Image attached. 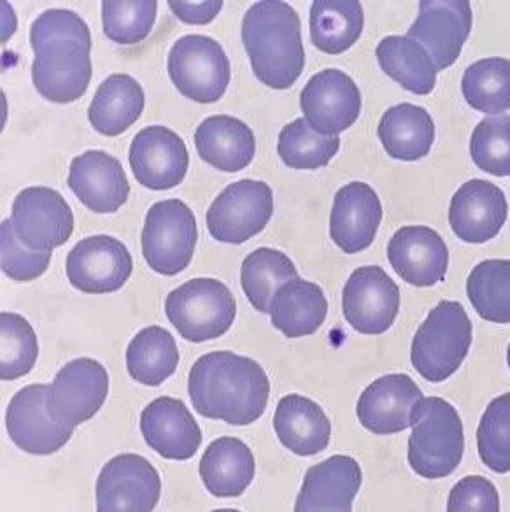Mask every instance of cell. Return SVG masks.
Masks as SVG:
<instances>
[{
  "mask_svg": "<svg viewBox=\"0 0 510 512\" xmlns=\"http://www.w3.org/2000/svg\"><path fill=\"white\" fill-rule=\"evenodd\" d=\"M188 392L195 411L204 418L246 427L265 413L270 381L253 358L213 351L193 363Z\"/></svg>",
  "mask_w": 510,
  "mask_h": 512,
  "instance_id": "1",
  "label": "cell"
},
{
  "mask_svg": "<svg viewBox=\"0 0 510 512\" xmlns=\"http://www.w3.org/2000/svg\"><path fill=\"white\" fill-rule=\"evenodd\" d=\"M242 43L258 81L274 90L297 83L305 67L297 11L281 0L256 2L242 20Z\"/></svg>",
  "mask_w": 510,
  "mask_h": 512,
  "instance_id": "2",
  "label": "cell"
},
{
  "mask_svg": "<svg viewBox=\"0 0 510 512\" xmlns=\"http://www.w3.org/2000/svg\"><path fill=\"white\" fill-rule=\"evenodd\" d=\"M472 346V321L465 307L454 300H442L433 307L414 335L412 367L430 383L453 376Z\"/></svg>",
  "mask_w": 510,
  "mask_h": 512,
  "instance_id": "3",
  "label": "cell"
},
{
  "mask_svg": "<svg viewBox=\"0 0 510 512\" xmlns=\"http://www.w3.org/2000/svg\"><path fill=\"white\" fill-rule=\"evenodd\" d=\"M463 451L465 434L458 411L440 397L421 400L407 451L411 469L425 479L451 476Z\"/></svg>",
  "mask_w": 510,
  "mask_h": 512,
  "instance_id": "4",
  "label": "cell"
},
{
  "mask_svg": "<svg viewBox=\"0 0 510 512\" xmlns=\"http://www.w3.org/2000/svg\"><path fill=\"white\" fill-rule=\"evenodd\" d=\"M165 314L186 341H213L227 334L237 316L234 293L213 278L190 279L165 300Z\"/></svg>",
  "mask_w": 510,
  "mask_h": 512,
  "instance_id": "5",
  "label": "cell"
},
{
  "mask_svg": "<svg viewBox=\"0 0 510 512\" xmlns=\"http://www.w3.org/2000/svg\"><path fill=\"white\" fill-rule=\"evenodd\" d=\"M199 228L183 200L169 199L149 207L142 228V255L162 276H176L192 262Z\"/></svg>",
  "mask_w": 510,
  "mask_h": 512,
  "instance_id": "6",
  "label": "cell"
},
{
  "mask_svg": "<svg viewBox=\"0 0 510 512\" xmlns=\"http://www.w3.org/2000/svg\"><path fill=\"white\" fill-rule=\"evenodd\" d=\"M167 71L178 92L199 104L218 102L232 78L230 60L221 44L199 34L174 43L167 57Z\"/></svg>",
  "mask_w": 510,
  "mask_h": 512,
  "instance_id": "7",
  "label": "cell"
},
{
  "mask_svg": "<svg viewBox=\"0 0 510 512\" xmlns=\"http://www.w3.org/2000/svg\"><path fill=\"white\" fill-rule=\"evenodd\" d=\"M274 214V195L267 183L242 179L216 197L206 221L209 234L225 244H244L263 232Z\"/></svg>",
  "mask_w": 510,
  "mask_h": 512,
  "instance_id": "8",
  "label": "cell"
},
{
  "mask_svg": "<svg viewBox=\"0 0 510 512\" xmlns=\"http://www.w3.org/2000/svg\"><path fill=\"white\" fill-rule=\"evenodd\" d=\"M97 512H153L162 495L158 470L144 456L125 453L100 470Z\"/></svg>",
  "mask_w": 510,
  "mask_h": 512,
  "instance_id": "9",
  "label": "cell"
},
{
  "mask_svg": "<svg viewBox=\"0 0 510 512\" xmlns=\"http://www.w3.org/2000/svg\"><path fill=\"white\" fill-rule=\"evenodd\" d=\"M16 237L34 251L64 246L74 232V214L64 197L46 186H30L18 193L11 211Z\"/></svg>",
  "mask_w": 510,
  "mask_h": 512,
  "instance_id": "10",
  "label": "cell"
},
{
  "mask_svg": "<svg viewBox=\"0 0 510 512\" xmlns=\"http://www.w3.org/2000/svg\"><path fill=\"white\" fill-rule=\"evenodd\" d=\"M109 393L106 367L92 358H76L50 384L48 411L65 427L76 428L99 413Z\"/></svg>",
  "mask_w": 510,
  "mask_h": 512,
  "instance_id": "11",
  "label": "cell"
},
{
  "mask_svg": "<svg viewBox=\"0 0 510 512\" xmlns=\"http://www.w3.org/2000/svg\"><path fill=\"white\" fill-rule=\"evenodd\" d=\"M342 311L358 334H384L400 311L397 283L377 265L358 267L344 286Z\"/></svg>",
  "mask_w": 510,
  "mask_h": 512,
  "instance_id": "12",
  "label": "cell"
},
{
  "mask_svg": "<svg viewBox=\"0 0 510 512\" xmlns=\"http://www.w3.org/2000/svg\"><path fill=\"white\" fill-rule=\"evenodd\" d=\"M300 107L312 130L321 136H339L358 120L362 95L346 72L325 69L307 81Z\"/></svg>",
  "mask_w": 510,
  "mask_h": 512,
  "instance_id": "13",
  "label": "cell"
},
{
  "mask_svg": "<svg viewBox=\"0 0 510 512\" xmlns=\"http://www.w3.org/2000/svg\"><path fill=\"white\" fill-rule=\"evenodd\" d=\"M132 271L134 260L130 251L111 235H92L79 241L65 262L69 283L85 293L118 292Z\"/></svg>",
  "mask_w": 510,
  "mask_h": 512,
  "instance_id": "14",
  "label": "cell"
},
{
  "mask_svg": "<svg viewBox=\"0 0 510 512\" xmlns=\"http://www.w3.org/2000/svg\"><path fill=\"white\" fill-rule=\"evenodd\" d=\"M46 384H29L9 400L6 428L18 448L34 456L57 453L71 441L74 428L65 427L51 418L48 411Z\"/></svg>",
  "mask_w": 510,
  "mask_h": 512,
  "instance_id": "15",
  "label": "cell"
},
{
  "mask_svg": "<svg viewBox=\"0 0 510 512\" xmlns=\"http://www.w3.org/2000/svg\"><path fill=\"white\" fill-rule=\"evenodd\" d=\"M134 178L153 192L172 190L185 181L190 155L185 141L162 125L142 128L128 151Z\"/></svg>",
  "mask_w": 510,
  "mask_h": 512,
  "instance_id": "16",
  "label": "cell"
},
{
  "mask_svg": "<svg viewBox=\"0 0 510 512\" xmlns=\"http://www.w3.org/2000/svg\"><path fill=\"white\" fill-rule=\"evenodd\" d=\"M472 30V8L468 0H421L418 20L407 37L421 44L433 64L444 71L460 58L461 48Z\"/></svg>",
  "mask_w": 510,
  "mask_h": 512,
  "instance_id": "17",
  "label": "cell"
},
{
  "mask_svg": "<svg viewBox=\"0 0 510 512\" xmlns=\"http://www.w3.org/2000/svg\"><path fill=\"white\" fill-rule=\"evenodd\" d=\"M423 399L425 395L412 377L388 374L363 390L356 416L372 434H398L416 425L419 402Z\"/></svg>",
  "mask_w": 510,
  "mask_h": 512,
  "instance_id": "18",
  "label": "cell"
},
{
  "mask_svg": "<svg viewBox=\"0 0 510 512\" xmlns=\"http://www.w3.org/2000/svg\"><path fill=\"white\" fill-rule=\"evenodd\" d=\"M92 50L72 41L48 44L32 64V81L44 99L71 104L81 99L92 83Z\"/></svg>",
  "mask_w": 510,
  "mask_h": 512,
  "instance_id": "19",
  "label": "cell"
},
{
  "mask_svg": "<svg viewBox=\"0 0 510 512\" xmlns=\"http://www.w3.org/2000/svg\"><path fill=\"white\" fill-rule=\"evenodd\" d=\"M388 260L405 283L418 288L446 278L449 251L439 232L423 225L398 228L388 242Z\"/></svg>",
  "mask_w": 510,
  "mask_h": 512,
  "instance_id": "20",
  "label": "cell"
},
{
  "mask_svg": "<svg viewBox=\"0 0 510 512\" xmlns=\"http://www.w3.org/2000/svg\"><path fill=\"white\" fill-rule=\"evenodd\" d=\"M509 216L505 193L498 186L472 179L454 193L449 207V225L461 241L482 244L495 239Z\"/></svg>",
  "mask_w": 510,
  "mask_h": 512,
  "instance_id": "21",
  "label": "cell"
},
{
  "mask_svg": "<svg viewBox=\"0 0 510 512\" xmlns=\"http://www.w3.org/2000/svg\"><path fill=\"white\" fill-rule=\"evenodd\" d=\"M383 221V204L372 186L349 183L335 193L330 214V237L344 253L369 248Z\"/></svg>",
  "mask_w": 510,
  "mask_h": 512,
  "instance_id": "22",
  "label": "cell"
},
{
  "mask_svg": "<svg viewBox=\"0 0 510 512\" xmlns=\"http://www.w3.org/2000/svg\"><path fill=\"white\" fill-rule=\"evenodd\" d=\"M141 432L149 448L165 460H190L202 444V430L185 402L160 397L144 407Z\"/></svg>",
  "mask_w": 510,
  "mask_h": 512,
  "instance_id": "23",
  "label": "cell"
},
{
  "mask_svg": "<svg viewBox=\"0 0 510 512\" xmlns=\"http://www.w3.org/2000/svg\"><path fill=\"white\" fill-rule=\"evenodd\" d=\"M67 185L93 213H116L130 195L127 174L106 151L90 150L74 158Z\"/></svg>",
  "mask_w": 510,
  "mask_h": 512,
  "instance_id": "24",
  "label": "cell"
},
{
  "mask_svg": "<svg viewBox=\"0 0 510 512\" xmlns=\"http://www.w3.org/2000/svg\"><path fill=\"white\" fill-rule=\"evenodd\" d=\"M362 481V467L355 458L330 456L307 470L295 505L321 511H353Z\"/></svg>",
  "mask_w": 510,
  "mask_h": 512,
  "instance_id": "25",
  "label": "cell"
},
{
  "mask_svg": "<svg viewBox=\"0 0 510 512\" xmlns=\"http://www.w3.org/2000/svg\"><path fill=\"white\" fill-rule=\"evenodd\" d=\"M195 146L206 164L223 172L246 169L256 153L253 130L244 121L227 114H216L202 121L195 130Z\"/></svg>",
  "mask_w": 510,
  "mask_h": 512,
  "instance_id": "26",
  "label": "cell"
},
{
  "mask_svg": "<svg viewBox=\"0 0 510 512\" xmlns=\"http://www.w3.org/2000/svg\"><path fill=\"white\" fill-rule=\"evenodd\" d=\"M274 430L286 449L298 456L325 451L332 439V423L314 400L291 393L279 400Z\"/></svg>",
  "mask_w": 510,
  "mask_h": 512,
  "instance_id": "27",
  "label": "cell"
},
{
  "mask_svg": "<svg viewBox=\"0 0 510 512\" xmlns=\"http://www.w3.org/2000/svg\"><path fill=\"white\" fill-rule=\"evenodd\" d=\"M253 451L237 437L211 442L200 460V477L207 491L218 498L241 497L255 479Z\"/></svg>",
  "mask_w": 510,
  "mask_h": 512,
  "instance_id": "28",
  "label": "cell"
},
{
  "mask_svg": "<svg viewBox=\"0 0 510 512\" xmlns=\"http://www.w3.org/2000/svg\"><path fill=\"white\" fill-rule=\"evenodd\" d=\"M269 314L272 325L281 334L298 339L318 332L325 323L328 302L316 283L291 279L277 290Z\"/></svg>",
  "mask_w": 510,
  "mask_h": 512,
  "instance_id": "29",
  "label": "cell"
},
{
  "mask_svg": "<svg viewBox=\"0 0 510 512\" xmlns=\"http://www.w3.org/2000/svg\"><path fill=\"white\" fill-rule=\"evenodd\" d=\"M144 106L146 95L137 79L128 74H111L93 95L88 120L102 136H120L139 120Z\"/></svg>",
  "mask_w": 510,
  "mask_h": 512,
  "instance_id": "30",
  "label": "cell"
},
{
  "mask_svg": "<svg viewBox=\"0 0 510 512\" xmlns=\"http://www.w3.org/2000/svg\"><path fill=\"white\" fill-rule=\"evenodd\" d=\"M377 136L391 158L416 162L425 158L435 141V123L423 107L409 102L393 106L383 114Z\"/></svg>",
  "mask_w": 510,
  "mask_h": 512,
  "instance_id": "31",
  "label": "cell"
},
{
  "mask_svg": "<svg viewBox=\"0 0 510 512\" xmlns=\"http://www.w3.org/2000/svg\"><path fill=\"white\" fill-rule=\"evenodd\" d=\"M377 62L407 92L428 95L437 83V65L428 51L411 37H384L376 48Z\"/></svg>",
  "mask_w": 510,
  "mask_h": 512,
  "instance_id": "32",
  "label": "cell"
},
{
  "mask_svg": "<svg viewBox=\"0 0 510 512\" xmlns=\"http://www.w3.org/2000/svg\"><path fill=\"white\" fill-rule=\"evenodd\" d=\"M363 32V8L358 0H314L311 41L319 51L340 55L351 50Z\"/></svg>",
  "mask_w": 510,
  "mask_h": 512,
  "instance_id": "33",
  "label": "cell"
},
{
  "mask_svg": "<svg viewBox=\"0 0 510 512\" xmlns=\"http://www.w3.org/2000/svg\"><path fill=\"white\" fill-rule=\"evenodd\" d=\"M178 365V344L165 328H144L128 344V374L137 383L160 386L176 372Z\"/></svg>",
  "mask_w": 510,
  "mask_h": 512,
  "instance_id": "34",
  "label": "cell"
},
{
  "mask_svg": "<svg viewBox=\"0 0 510 512\" xmlns=\"http://www.w3.org/2000/svg\"><path fill=\"white\" fill-rule=\"evenodd\" d=\"M297 278V267L283 251L277 249H256L242 262V290L251 306L260 313H269L277 290L291 279Z\"/></svg>",
  "mask_w": 510,
  "mask_h": 512,
  "instance_id": "35",
  "label": "cell"
},
{
  "mask_svg": "<svg viewBox=\"0 0 510 512\" xmlns=\"http://www.w3.org/2000/svg\"><path fill=\"white\" fill-rule=\"evenodd\" d=\"M461 92L468 106L486 114L510 109V60L482 58L468 67L461 79Z\"/></svg>",
  "mask_w": 510,
  "mask_h": 512,
  "instance_id": "36",
  "label": "cell"
},
{
  "mask_svg": "<svg viewBox=\"0 0 510 512\" xmlns=\"http://www.w3.org/2000/svg\"><path fill=\"white\" fill-rule=\"evenodd\" d=\"M467 295L482 320L510 323V260H484L467 279Z\"/></svg>",
  "mask_w": 510,
  "mask_h": 512,
  "instance_id": "37",
  "label": "cell"
},
{
  "mask_svg": "<svg viewBox=\"0 0 510 512\" xmlns=\"http://www.w3.org/2000/svg\"><path fill=\"white\" fill-rule=\"evenodd\" d=\"M340 148L339 136H321L305 118L291 121L279 134L277 153L297 171H314L330 164Z\"/></svg>",
  "mask_w": 510,
  "mask_h": 512,
  "instance_id": "38",
  "label": "cell"
},
{
  "mask_svg": "<svg viewBox=\"0 0 510 512\" xmlns=\"http://www.w3.org/2000/svg\"><path fill=\"white\" fill-rule=\"evenodd\" d=\"M0 379L15 381L30 374L39 356L37 335L29 321L15 313L0 314Z\"/></svg>",
  "mask_w": 510,
  "mask_h": 512,
  "instance_id": "39",
  "label": "cell"
},
{
  "mask_svg": "<svg viewBox=\"0 0 510 512\" xmlns=\"http://www.w3.org/2000/svg\"><path fill=\"white\" fill-rule=\"evenodd\" d=\"M482 463L496 474L510 472V393L489 402L477 428Z\"/></svg>",
  "mask_w": 510,
  "mask_h": 512,
  "instance_id": "40",
  "label": "cell"
},
{
  "mask_svg": "<svg viewBox=\"0 0 510 512\" xmlns=\"http://www.w3.org/2000/svg\"><path fill=\"white\" fill-rule=\"evenodd\" d=\"M156 11V0H104V34L118 44L141 43L155 25Z\"/></svg>",
  "mask_w": 510,
  "mask_h": 512,
  "instance_id": "41",
  "label": "cell"
},
{
  "mask_svg": "<svg viewBox=\"0 0 510 512\" xmlns=\"http://www.w3.org/2000/svg\"><path fill=\"white\" fill-rule=\"evenodd\" d=\"M470 155L481 171L510 176V116H489L474 128Z\"/></svg>",
  "mask_w": 510,
  "mask_h": 512,
  "instance_id": "42",
  "label": "cell"
},
{
  "mask_svg": "<svg viewBox=\"0 0 510 512\" xmlns=\"http://www.w3.org/2000/svg\"><path fill=\"white\" fill-rule=\"evenodd\" d=\"M0 264L2 272L9 279L20 283L41 278L51 264V251H34L27 248L11 227V221L4 220L0 225Z\"/></svg>",
  "mask_w": 510,
  "mask_h": 512,
  "instance_id": "43",
  "label": "cell"
},
{
  "mask_svg": "<svg viewBox=\"0 0 510 512\" xmlns=\"http://www.w3.org/2000/svg\"><path fill=\"white\" fill-rule=\"evenodd\" d=\"M72 41L92 50V34L81 16L69 9H48L36 18L30 29L32 50H43L48 44Z\"/></svg>",
  "mask_w": 510,
  "mask_h": 512,
  "instance_id": "44",
  "label": "cell"
},
{
  "mask_svg": "<svg viewBox=\"0 0 510 512\" xmlns=\"http://www.w3.org/2000/svg\"><path fill=\"white\" fill-rule=\"evenodd\" d=\"M447 512H500V495L486 477H463L449 493Z\"/></svg>",
  "mask_w": 510,
  "mask_h": 512,
  "instance_id": "45",
  "label": "cell"
},
{
  "mask_svg": "<svg viewBox=\"0 0 510 512\" xmlns=\"http://www.w3.org/2000/svg\"><path fill=\"white\" fill-rule=\"evenodd\" d=\"M169 8L179 20L188 25H207L220 15L223 2L221 0H207V2H181L169 0Z\"/></svg>",
  "mask_w": 510,
  "mask_h": 512,
  "instance_id": "46",
  "label": "cell"
},
{
  "mask_svg": "<svg viewBox=\"0 0 510 512\" xmlns=\"http://www.w3.org/2000/svg\"><path fill=\"white\" fill-rule=\"evenodd\" d=\"M295 512H353V511H321V509H309V507H302V505H295Z\"/></svg>",
  "mask_w": 510,
  "mask_h": 512,
  "instance_id": "47",
  "label": "cell"
},
{
  "mask_svg": "<svg viewBox=\"0 0 510 512\" xmlns=\"http://www.w3.org/2000/svg\"><path fill=\"white\" fill-rule=\"evenodd\" d=\"M213 512H241V511H237V509H218V511H213Z\"/></svg>",
  "mask_w": 510,
  "mask_h": 512,
  "instance_id": "48",
  "label": "cell"
},
{
  "mask_svg": "<svg viewBox=\"0 0 510 512\" xmlns=\"http://www.w3.org/2000/svg\"><path fill=\"white\" fill-rule=\"evenodd\" d=\"M507 363H509V369H510V344H509V349H507Z\"/></svg>",
  "mask_w": 510,
  "mask_h": 512,
  "instance_id": "49",
  "label": "cell"
}]
</instances>
